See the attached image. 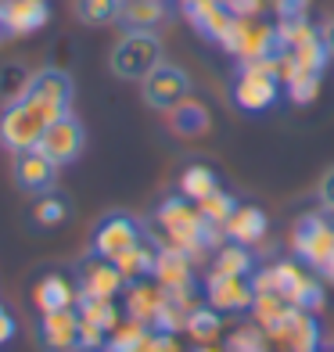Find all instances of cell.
Segmentation results:
<instances>
[{
    "label": "cell",
    "mask_w": 334,
    "mask_h": 352,
    "mask_svg": "<svg viewBox=\"0 0 334 352\" xmlns=\"http://www.w3.org/2000/svg\"><path fill=\"white\" fill-rule=\"evenodd\" d=\"M76 313H79V320H87V324L101 327L108 334L122 324V309L115 306V298H79Z\"/></svg>",
    "instance_id": "28"
},
{
    "label": "cell",
    "mask_w": 334,
    "mask_h": 352,
    "mask_svg": "<svg viewBox=\"0 0 334 352\" xmlns=\"http://www.w3.org/2000/svg\"><path fill=\"white\" fill-rule=\"evenodd\" d=\"M122 0H76V19L87 25H108L119 22Z\"/></svg>",
    "instance_id": "33"
},
{
    "label": "cell",
    "mask_w": 334,
    "mask_h": 352,
    "mask_svg": "<svg viewBox=\"0 0 334 352\" xmlns=\"http://www.w3.org/2000/svg\"><path fill=\"white\" fill-rule=\"evenodd\" d=\"M148 334H151V327H148V324H140V320H130V316H126L122 324L108 334L104 352H144Z\"/></svg>",
    "instance_id": "31"
},
{
    "label": "cell",
    "mask_w": 334,
    "mask_h": 352,
    "mask_svg": "<svg viewBox=\"0 0 334 352\" xmlns=\"http://www.w3.org/2000/svg\"><path fill=\"white\" fill-rule=\"evenodd\" d=\"M269 349V334L259 324H245L227 338V352H266Z\"/></svg>",
    "instance_id": "34"
},
{
    "label": "cell",
    "mask_w": 334,
    "mask_h": 352,
    "mask_svg": "<svg viewBox=\"0 0 334 352\" xmlns=\"http://www.w3.org/2000/svg\"><path fill=\"white\" fill-rule=\"evenodd\" d=\"M79 302V287L65 274H43L33 287V306L40 313H58V309H76Z\"/></svg>",
    "instance_id": "21"
},
{
    "label": "cell",
    "mask_w": 334,
    "mask_h": 352,
    "mask_svg": "<svg viewBox=\"0 0 334 352\" xmlns=\"http://www.w3.org/2000/svg\"><path fill=\"white\" fill-rule=\"evenodd\" d=\"M219 190V176H216V169L212 166H205V162H194V166H187L183 173H180V195L187 198V201H205L209 195H216Z\"/></svg>",
    "instance_id": "27"
},
{
    "label": "cell",
    "mask_w": 334,
    "mask_h": 352,
    "mask_svg": "<svg viewBox=\"0 0 334 352\" xmlns=\"http://www.w3.org/2000/svg\"><path fill=\"white\" fill-rule=\"evenodd\" d=\"M269 338L277 345H284L288 352H320V324H316L313 313L291 306L288 320L277 331H269Z\"/></svg>",
    "instance_id": "14"
},
{
    "label": "cell",
    "mask_w": 334,
    "mask_h": 352,
    "mask_svg": "<svg viewBox=\"0 0 334 352\" xmlns=\"http://www.w3.org/2000/svg\"><path fill=\"white\" fill-rule=\"evenodd\" d=\"M144 352H183L177 334H162V331H151L148 342H144Z\"/></svg>",
    "instance_id": "36"
},
{
    "label": "cell",
    "mask_w": 334,
    "mask_h": 352,
    "mask_svg": "<svg viewBox=\"0 0 334 352\" xmlns=\"http://www.w3.org/2000/svg\"><path fill=\"white\" fill-rule=\"evenodd\" d=\"M33 79L36 72L22 65V61H8L0 65V101L4 104H14V101H25L33 94Z\"/></svg>",
    "instance_id": "26"
},
{
    "label": "cell",
    "mask_w": 334,
    "mask_h": 352,
    "mask_svg": "<svg viewBox=\"0 0 334 352\" xmlns=\"http://www.w3.org/2000/svg\"><path fill=\"white\" fill-rule=\"evenodd\" d=\"M51 22V4L47 0H4L0 4V40L40 33Z\"/></svg>",
    "instance_id": "10"
},
{
    "label": "cell",
    "mask_w": 334,
    "mask_h": 352,
    "mask_svg": "<svg viewBox=\"0 0 334 352\" xmlns=\"http://www.w3.org/2000/svg\"><path fill=\"white\" fill-rule=\"evenodd\" d=\"M205 302L219 313H245L256 302V287L252 277H223V274H209L205 280Z\"/></svg>",
    "instance_id": "12"
},
{
    "label": "cell",
    "mask_w": 334,
    "mask_h": 352,
    "mask_svg": "<svg viewBox=\"0 0 334 352\" xmlns=\"http://www.w3.org/2000/svg\"><path fill=\"white\" fill-rule=\"evenodd\" d=\"M219 331H223V316L219 309H212L209 302H198L194 309H190L187 316V334H190V342H198V345H212L219 338Z\"/></svg>",
    "instance_id": "29"
},
{
    "label": "cell",
    "mask_w": 334,
    "mask_h": 352,
    "mask_svg": "<svg viewBox=\"0 0 334 352\" xmlns=\"http://www.w3.org/2000/svg\"><path fill=\"white\" fill-rule=\"evenodd\" d=\"M291 245H295V255L306 266L324 270L334 255V223L327 219V212L302 216L291 230Z\"/></svg>",
    "instance_id": "6"
},
{
    "label": "cell",
    "mask_w": 334,
    "mask_h": 352,
    "mask_svg": "<svg viewBox=\"0 0 334 352\" xmlns=\"http://www.w3.org/2000/svg\"><path fill=\"white\" fill-rule=\"evenodd\" d=\"M166 292H194V259L177 248H158L155 274H151Z\"/></svg>",
    "instance_id": "20"
},
{
    "label": "cell",
    "mask_w": 334,
    "mask_h": 352,
    "mask_svg": "<svg viewBox=\"0 0 334 352\" xmlns=\"http://www.w3.org/2000/svg\"><path fill=\"white\" fill-rule=\"evenodd\" d=\"M166 302V287L158 284L155 277H144V280H130L122 287V313L130 320H140V324L151 327L155 313L162 309Z\"/></svg>",
    "instance_id": "16"
},
{
    "label": "cell",
    "mask_w": 334,
    "mask_h": 352,
    "mask_svg": "<svg viewBox=\"0 0 334 352\" xmlns=\"http://www.w3.org/2000/svg\"><path fill=\"white\" fill-rule=\"evenodd\" d=\"M209 274H223V277H252L256 274V259H252L248 245H237V241H227L216 248V259H212V270Z\"/></svg>",
    "instance_id": "25"
},
{
    "label": "cell",
    "mask_w": 334,
    "mask_h": 352,
    "mask_svg": "<svg viewBox=\"0 0 334 352\" xmlns=\"http://www.w3.org/2000/svg\"><path fill=\"white\" fill-rule=\"evenodd\" d=\"M158 65H162V40H158V33H126L111 47V76L126 79V83H140Z\"/></svg>",
    "instance_id": "4"
},
{
    "label": "cell",
    "mask_w": 334,
    "mask_h": 352,
    "mask_svg": "<svg viewBox=\"0 0 334 352\" xmlns=\"http://www.w3.org/2000/svg\"><path fill=\"white\" fill-rule=\"evenodd\" d=\"M140 98H144V104L155 108V111H169L183 98H190V76L180 65L162 61L158 69H151L144 79H140Z\"/></svg>",
    "instance_id": "7"
},
{
    "label": "cell",
    "mask_w": 334,
    "mask_h": 352,
    "mask_svg": "<svg viewBox=\"0 0 334 352\" xmlns=\"http://www.w3.org/2000/svg\"><path fill=\"white\" fill-rule=\"evenodd\" d=\"M51 111H47L36 98H25V101H14V104H4L0 111V144L19 155V151H29L36 148L43 130L51 126Z\"/></svg>",
    "instance_id": "3"
},
{
    "label": "cell",
    "mask_w": 334,
    "mask_h": 352,
    "mask_svg": "<svg viewBox=\"0 0 334 352\" xmlns=\"http://www.w3.org/2000/svg\"><path fill=\"white\" fill-rule=\"evenodd\" d=\"M166 116H169V130L183 140H194L201 133H209V126H212L209 104L198 101V98H183L177 108H169Z\"/></svg>",
    "instance_id": "22"
},
{
    "label": "cell",
    "mask_w": 334,
    "mask_h": 352,
    "mask_svg": "<svg viewBox=\"0 0 334 352\" xmlns=\"http://www.w3.org/2000/svg\"><path fill=\"white\" fill-rule=\"evenodd\" d=\"M183 14H187V22L212 43H219L223 33H227L230 22H234V14L223 0H183Z\"/></svg>",
    "instance_id": "19"
},
{
    "label": "cell",
    "mask_w": 334,
    "mask_h": 352,
    "mask_svg": "<svg viewBox=\"0 0 334 352\" xmlns=\"http://www.w3.org/2000/svg\"><path fill=\"white\" fill-rule=\"evenodd\" d=\"M194 352H227V349H216V345H198Z\"/></svg>",
    "instance_id": "42"
},
{
    "label": "cell",
    "mask_w": 334,
    "mask_h": 352,
    "mask_svg": "<svg viewBox=\"0 0 334 352\" xmlns=\"http://www.w3.org/2000/svg\"><path fill=\"white\" fill-rule=\"evenodd\" d=\"M79 298H119L122 295V274H119V266L111 263V259H101V255H93L90 263L79 266Z\"/></svg>",
    "instance_id": "13"
},
{
    "label": "cell",
    "mask_w": 334,
    "mask_h": 352,
    "mask_svg": "<svg viewBox=\"0 0 334 352\" xmlns=\"http://www.w3.org/2000/svg\"><path fill=\"white\" fill-rule=\"evenodd\" d=\"M172 19V0H122L119 25L126 33H155Z\"/></svg>",
    "instance_id": "17"
},
{
    "label": "cell",
    "mask_w": 334,
    "mask_h": 352,
    "mask_svg": "<svg viewBox=\"0 0 334 352\" xmlns=\"http://www.w3.org/2000/svg\"><path fill=\"white\" fill-rule=\"evenodd\" d=\"M40 342L47 352H76L79 349V313L58 309L40 316Z\"/></svg>",
    "instance_id": "18"
},
{
    "label": "cell",
    "mask_w": 334,
    "mask_h": 352,
    "mask_svg": "<svg viewBox=\"0 0 334 352\" xmlns=\"http://www.w3.org/2000/svg\"><path fill=\"white\" fill-rule=\"evenodd\" d=\"M266 227L269 219L263 209H256V205H237L234 216L223 223V234H227V241H237V245H259L266 237Z\"/></svg>",
    "instance_id": "23"
},
{
    "label": "cell",
    "mask_w": 334,
    "mask_h": 352,
    "mask_svg": "<svg viewBox=\"0 0 334 352\" xmlns=\"http://www.w3.org/2000/svg\"><path fill=\"white\" fill-rule=\"evenodd\" d=\"M320 40H324V47H327V54L334 58V19H327V22L320 25Z\"/></svg>",
    "instance_id": "40"
},
{
    "label": "cell",
    "mask_w": 334,
    "mask_h": 352,
    "mask_svg": "<svg viewBox=\"0 0 334 352\" xmlns=\"http://www.w3.org/2000/svg\"><path fill=\"white\" fill-rule=\"evenodd\" d=\"M83 144H87V133H83V122H79L72 111L69 116H61V119H54L51 126L43 130V137H40V144L36 148L51 158V162L61 169V166H69V162H76L79 158V151H83Z\"/></svg>",
    "instance_id": "9"
},
{
    "label": "cell",
    "mask_w": 334,
    "mask_h": 352,
    "mask_svg": "<svg viewBox=\"0 0 334 352\" xmlns=\"http://www.w3.org/2000/svg\"><path fill=\"white\" fill-rule=\"evenodd\" d=\"M155 259H158V245H155V237H144L140 245H133L130 252H122L115 266H119V274L122 280L130 284V280H144L155 274Z\"/></svg>",
    "instance_id": "24"
},
{
    "label": "cell",
    "mask_w": 334,
    "mask_h": 352,
    "mask_svg": "<svg viewBox=\"0 0 334 352\" xmlns=\"http://www.w3.org/2000/svg\"><path fill=\"white\" fill-rule=\"evenodd\" d=\"M29 98H36L47 111H51V119H61L72 111V98H76V87H72V76L65 69H54L47 65L36 72L33 79V94Z\"/></svg>",
    "instance_id": "11"
},
{
    "label": "cell",
    "mask_w": 334,
    "mask_h": 352,
    "mask_svg": "<svg viewBox=\"0 0 334 352\" xmlns=\"http://www.w3.org/2000/svg\"><path fill=\"white\" fill-rule=\"evenodd\" d=\"M223 4L230 8L234 19H259V11H263L266 0H223Z\"/></svg>",
    "instance_id": "37"
},
{
    "label": "cell",
    "mask_w": 334,
    "mask_h": 352,
    "mask_svg": "<svg viewBox=\"0 0 334 352\" xmlns=\"http://www.w3.org/2000/svg\"><path fill=\"white\" fill-rule=\"evenodd\" d=\"M280 76H277V61L266 58V61H241L234 72V87H230V98L241 111H266L280 101Z\"/></svg>",
    "instance_id": "2"
},
{
    "label": "cell",
    "mask_w": 334,
    "mask_h": 352,
    "mask_svg": "<svg viewBox=\"0 0 334 352\" xmlns=\"http://www.w3.org/2000/svg\"><path fill=\"white\" fill-rule=\"evenodd\" d=\"M58 180V166L47 158L40 148H29V151H19L14 155V184L29 195H43L51 190Z\"/></svg>",
    "instance_id": "15"
},
{
    "label": "cell",
    "mask_w": 334,
    "mask_h": 352,
    "mask_svg": "<svg viewBox=\"0 0 334 352\" xmlns=\"http://www.w3.org/2000/svg\"><path fill=\"white\" fill-rule=\"evenodd\" d=\"M219 47L237 61H266L277 54V25L259 19H234L230 29L223 33Z\"/></svg>",
    "instance_id": "5"
},
{
    "label": "cell",
    "mask_w": 334,
    "mask_h": 352,
    "mask_svg": "<svg viewBox=\"0 0 334 352\" xmlns=\"http://www.w3.org/2000/svg\"><path fill=\"white\" fill-rule=\"evenodd\" d=\"M155 227L162 230V234H155L158 248H177V252L190 255V259H198V255L219 248V241L227 237L223 227L209 223L198 212V205L187 201L183 195H172V198H166L162 205H158Z\"/></svg>",
    "instance_id": "1"
},
{
    "label": "cell",
    "mask_w": 334,
    "mask_h": 352,
    "mask_svg": "<svg viewBox=\"0 0 334 352\" xmlns=\"http://www.w3.org/2000/svg\"><path fill=\"white\" fill-rule=\"evenodd\" d=\"M144 241V230L140 223L126 212H108L98 227H93V237H90V252L101 255V259H111L115 263L122 252H130L133 245Z\"/></svg>",
    "instance_id": "8"
},
{
    "label": "cell",
    "mask_w": 334,
    "mask_h": 352,
    "mask_svg": "<svg viewBox=\"0 0 334 352\" xmlns=\"http://www.w3.org/2000/svg\"><path fill=\"white\" fill-rule=\"evenodd\" d=\"M14 331H19V324H14V316L0 306V345H8L14 338Z\"/></svg>",
    "instance_id": "39"
},
{
    "label": "cell",
    "mask_w": 334,
    "mask_h": 352,
    "mask_svg": "<svg viewBox=\"0 0 334 352\" xmlns=\"http://www.w3.org/2000/svg\"><path fill=\"white\" fill-rule=\"evenodd\" d=\"M234 209H237V198L234 195H227V190H216V195H209L205 201H198V212L209 219V223H216V227H223L230 216H234Z\"/></svg>",
    "instance_id": "35"
},
{
    "label": "cell",
    "mask_w": 334,
    "mask_h": 352,
    "mask_svg": "<svg viewBox=\"0 0 334 352\" xmlns=\"http://www.w3.org/2000/svg\"><path fill=\"white\" fill-rule=\"evenodd\" d=\"M324 274H327V277H331V284H334V255H331V263L324 266Z\"/></svg>",
    "instance_id": "41"
},
{
    "label": "cell",
    "mask_w": 334,
    "mask_h": 352,
    "mask_svg": "<svg viewBox=\"0 0 334 352\" xmlns=\"http://www.w3.org/2000/svg\"><path fill=\"white\" fill-rule=\"evenodd\" d=\"M316 198H320V209H324L327 216H334V166L324 173L320 187H316Z\"/></svg>",
    "instance_id": "38"
},
{
    "label": "cell",
    "mask_w": 334,
    "mask_h": 352,
    "mask_svg": "<svg viewBox=\"0 0 334 352\" xmlns=\"http://www.w3.org/2000/svg\"><path fill=\"white\" fill-rule=\"evenodd\" d=\"M33 219L40 227H61L69 219V198L58 195V190H43L40 201L33 205Z\"/></svg>",
    "instance_id": "32"
},
{
    "label": "cell",
    "mask_w": 334,
    "mask_h": 352,
    "mask_svg": "<svg viewBox=\"0 0 334 352\" xmlns=\"http://www.w3.org/2000/svg\"><path fill=\"white\" fill-rule=\"evenodd\" d=\"M291 306L284 302L277 292H256V302H252V316H256V324L269 334V331H277L284 320H288Z\"/></svg>",
    "instance_id": "30"
},
{
    "label": "cell",
    "mask_w": 334,
    "mask_h": 352,
    "mask_svg": "<svg viewBox=\"0 0 334 352\" xmlns=\"http://www.w3.org/2000/svg\"><path fill=\"white\" fill-rule=\"evenodd\" d=\"M180 4H183V0H180Z\"/></svg>",
    "instance_id": "43"
}]
</instances>
